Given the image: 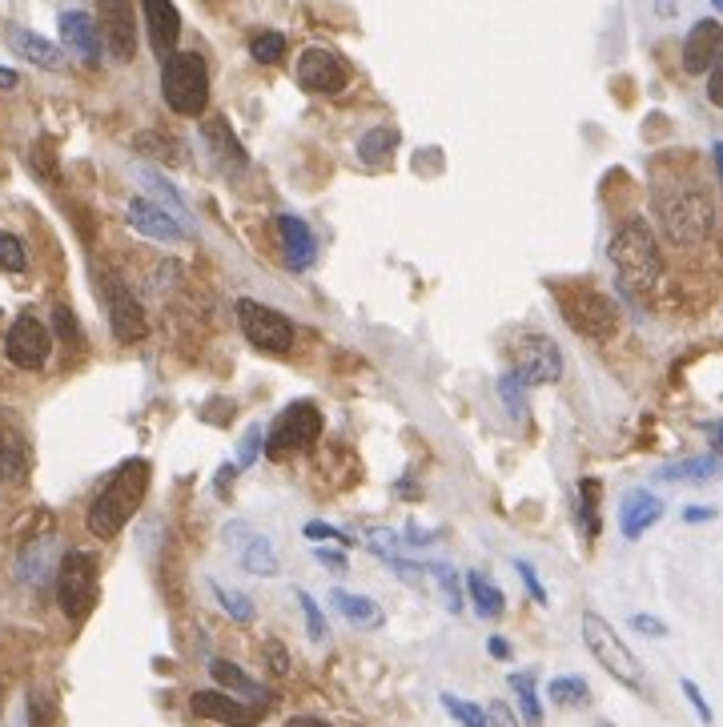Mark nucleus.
<instances>
[{
    "label": "nucleus",
    "mask_w": 723,
    "mask_h": 727,
    "mask_svg": "<svg viewBox=\"0 0 723 727\" xmlns=\"http://www.w3.org/2000/svg\"><path fill=\"white\" fill-rule=\"evenodd\" d=\"M651 201H656L663 234L675 246H699V241L711 238V229H715V198H711V189L699 177L656 173Z\"/></svg>",
    "instance_id": "1"
},
{
    "label": "nucleus",
    "mask_w": 723,
    "mask_h": 727,
    "mask_svg": "<svg viewBox=\"0 0 723 727\" xmlns=\"http://www.w3.org/2000/svg\"><path fill=\"white\" fill-rule=\"evenodd\" d=\"M149 478H153L149 459H125V463L105 478V487L97 490V499H92L89 506V518H85L97 539L121 535V527H125V523L137 515V506L145 503Z\"/></svg>",
    "instance_id": "2"
},
{
    "label": "nucleus",
    "mask_w": 723,
    "mask_h": 727,
    "mask_svg": "<svg viewBox=\"0 0 723 727\" xmlns=\"http://www.w3.org/2000/svg\"><path fill=\"white\" fill-rule=\"evenodd\" d=\"M607 258L619 270V281L623 290L632 293H651L663 278V253H659V241L651 234V225L632 217L615 229V238L607 246Z\"/></svg>",
    "instance_id": "3"
},
{
    "label": "nucleus",
    "mask_w": 723,
    "mask_h": 727,
    "mask_svg": "<svg viewBox=\"0 0 723 727\" xmlns=\"http://www.w3.org/2000/svg\"><path fill=\"white\" fill-rule=\"evenodd\" d=\"M161 97L173 113L182 117H201L210 105V73L201 53H173L161 68Z\"/></svg>",
    "instance_id": "4"
},
{
    "label": "nucleus",
    "mask_w": 723,
    "mask_h": 727,
    "mask_svg": "<svg viewBox=\"0 0 723 727\" xmlns=\"http://www.w3.org/2000/svg\"><path fill=\"white\" fill-rule=\"evenodd\" d=\"M583 643L591 648L595 663H599L611 679L627 684L632 691H644V663L623 648V639L611 631V623H607L599 611H583Z\"/></svg>",
    "instance_id": "5"
},
{
    "label": "nucleus",
    "mask_w": 723,
    "mask_h": 727,
    "mask_svg": "<svg viewBox=\"0 0 723 727\" xmlns=\"http://www.w3.org/2000/svg\"><path fill=\"white\" fill-rule=\"evenodd\" d=\"M559 310H563L566 326L583 338H611L619 330V310L615 302L607 298L603 290H595V286H563L559 293Z\"/></svg>",
    "instance_id": "6"
},
{
    "label": "nucleus",
    "mask_w": 723,
    "mask_h": 727,
    "mask_svg": "<svg viewBox=\"0 0 723 727\" xmlns=\"http://www.w3.org/2000/svg\"><path fill=\"white\" fill-rule=\"evenodd\" d=\"M511 366L523 386H551L563 378V350L547 334L526 330L511 346Z\"/></svg>",
    "instance_id": "7"
},
{
    "label": "nucleus",
    "mask_w": 723,
    "mask_h": 727,
    "mask_svg": "<svg viewBox=\"0 0 723 727\" xmlns=\"http://www.w3.org/2000/svg\"><path fill=\"white\" fill-rule=\"evenodd\" d=\"M57 603L68 619H85L97 607V555L89 551H68L57 571Z\"/></svg>",
    "instance_id": "8"
},
{
    "label": "nucleus",
    "mask_w": 723,
    "mask_h": 727,
    "mask_svg": "<svg viewBox=\"0 0 723 727\" xmlns=\"http://www.w3.org/2000/svg\"><path fill=\"white\" fill-rule=\"evenodd\" d=\"M237 326L250 338V346H258L265 354H286L294 338H298V330H294V322L286 314H277V310L253 302V298L237 302Z\"/></svg>",
    "instance_id": "9"
},
{
    "label": "nucleus",
    "mask_w": 723,
    "mask_h": 727,
    "mask_svg": "<svg viewBox=\"0 0 723 727\" xmlns=\"http://www.w3.org/2000/svg\"><path fill=\"white\" fill-rule=\"evenodd\" d=\"M317 435H322V411L314 402H294L277 414L274 430L265 438V454L270 459H286V454H298V450L314 447Z\"/></svg>",
    "instance_id": "10"
},
{
    "label": "nucleus",
    "mask_w": 723,
    "mask_h": 727,
    "mask_svg": "<svg viewBox=\"0 0 723 727\" xmlns=\"http://www.w3.org/2000/svg\"><path fill=\"white\" fill-rule=\"evenodd\" d=\"M49 346H53V334L45 330V322L33 314H21L13 326H9V334H4V358H9L13 366H21V371L45 366Z\"/></svg>",
    "instance_id": "11"
},
{
    "label": "nucleus",
    "mask_w": 723,
    "mask_h": 727,
    "mask_svg": "<svg viewBox=\"0 0 723 727\" xmlns=\"http://www.w3.org/2000/svg\"><path fill=\"white\" fill-rule=\"evenodd\" d=\"M101 45H105L113 61H133L137 57V16H133L129 0H101Z\"/></svg>",
    "instance_id": "12"
},
{
    "label": "nucleus",
    "mask_w": 723,
    "mask_h": 727,
    "mask_svg": "<svg viewBox=\"0 0 723 727\" xmlns=\"http://www.w3.org/2000/svg\"><path fill=\"white\" fill-rule=\"evenodd\" d=\"M33 471V447L21 418L13 411H0V487L25 482Z\"/></svg>",
    "instance_id": "13"
},
{
    "label": "nucleus",
    "mask_w": 723,
    "mask_h": 727,
    "mask_svg": "<svg viewBox=\"0 0 723 727\" xmlns=\"http://www.w3.org/2000/svg\"><path fill=\"white\" fill-rule=\"evenodd\" d=\"M105 293H109V326H113V338L125 346L141 342L145 334H149V322H145V310L141 302L133 298V290L113 274V278L105 281Z\"/></svg>",
    "instance_id": "14"
},
{
    "label": "nucleus",
    "mask_w": 723,
    "mask_h": 727,
    "mask_svg": "<svg viewBox=\"0 0 723 727\" xmlns=\"http://www.w3.org/2000/svg\"><path fill=\"white\" fill-rule=\"evenodd\" d=\"M225 542H229V547L237 551V563H241V571H250V575H258V579H270V575H277L274 542L265 539V535H258L250 523H229V527H225Z\"/></svg>",
    "instance_id": "15"
},
{
    "label": "nucleus",
    "mask_w": 723,
    "mask_h": 727,
    "mask_svg": "<svg viewBox=\"0 0 723 727\" xmlns=\"http://www.w3.org/2000/svg\"><path fill=\"white\" fill-rule=\"evenodd\" d=\"M298 85H302L306 93H342L346 85H350V68L338 61L334 53L326 49H306L302 61H298Z\"/></svg>",
    "instance_id": "16"
},
{
    "label": "nucleus",
    "mask_w": 723,
    "mask_h": 727,
    "mask_svg": "<svg viewBox=\"0 0 723 727\" xmlns=\"http://www.w3.org/2000/svg\"><path fill=\"white\" fill-rule=\"evenodd\" d=\"M189 707H194V715H201V719H213V724H225V727H258L265 715V707L229 700L225 691H194V695H189Z\"/></svg>",
    "instance_id": "17"
},
{
    "label": "nucleus",
    "mask_w": 723,
    "mask_h": 727,
    "mask_svg": "<svg viewBox=\"0 0 723 727\" xmlns=\"http://www.w3.org/2000/svg\"><path fill=\"white\" fill-rule=\"evenodd\" d=\"M125 217H129V225L141 234V238L161 241V246H173V241L185 238V225L177 222L165 205H158V201H149V198H133Z\"/></svg>",
    "instance_id": "18"
},
{
    "label": "nucleus",
    "mask_w": 723,
    "mask_h": 727,
    "mask_svg": "<svg viewBox=\"0 0 723 727\" xmlns=\"http://www.w3.org/2000/svg\"><path fill=\"white\" fill-rule=\"evenodd\" d=\"M61 40H65V49L73 57H77L80 65H89V68L101 65V53H105V45H101L97 21H92L89 13H77V9L61 13Z\"/></svg>",
    "instance_id": "19"
},
{
    "label": "nucleus",
    "mask_w": 723,
    "mask_h": 727,
    "mask_svg": "<svg viewBox=\"0 0 723 727\" xmlns=\"http://www.w3.org/2000/svg\"><path fill=\"white\" fill-rule=\"evenodd\" d=\"M145 33H149V45L158 57L177 53V37H182V13L173 0H145Z\"/></svg>",
    "instance_id": "20"
},
{
    "label": "nucleus",
    "mask_w": 723,
    "mask_h": 727,
    "mask_svg": "<svg viewBox=\"0 0 723 727\" xmlns=\"http://www.w3.org/2000/svg\"><path fill=\"white\" fill-rule=\"evenodd\" d=\"M720 45H723V28L720 21H696L691 25V33H687L684 40V68L691 73V77H699V73H708L715 61H720Z\"/></svg>",
    "instance_id": "21"
},
{
    "label": "nucleus",
    "mask_w": 723,
    "mask_h": 727,
    "mask_svg": "<svg viewBox=\"0 0 723 727\" xmlns=\"http://www.w3.org/2000/svg\"><path fill=\"white\" fill-rule=\"evenodd\" d=\"M277 234H282V253H286L289 274H302V270L314 265L317 241H314V234H310V225H306L302 217H289V213H282V217H277Z\"/></svg>",
    "instance_id": "22"
},
{
    "label": "nucleus",
    "mask_w": 723,
    "mask_h": 727,
    "mask_svg": "<svg viewBox=\"0 0 723 727\" xmlns=\"http://www.w3.org/2000/svg\"><path fill=\"white\" fill-rule=\"evenodd\" d=\"M659 515H663V499L647 494V490H632L623 499V539H644V530L656 527Z\"/></svg>",
    "instance_id": "23"
},
{
    "label": "nucleus",
    "mask_w": 723,
    "mask_h": 727,
    "mask_svg": "<svg viewBox=\"0 0 723 727\" xmlns=\"http://www.w3.org/2000/svg\"><path fill=\"white\" fill-rule=\"evenodd\" d=\"M9 45H13V53H21L25 61H33L37 68H65V53L49 45L45 37H37L33 28H9Z\"/></svg>",
    "instance_id": "24"
},
{
    "label": "nucleus",
    "mask_w": 723,
    "mask_h": 727,
    "mask_svg": "<svg viewBox=\"0 0 723 727\" xmlns=\"http://www.w3.org/2000/svg\"><path fill=\"white\" fill-rule=\"evenodd\" d=\"M366 542H370V551L386 563L390 571H398V575H407V579H419L422 571H419V563H410L407 555H402V542H398V535L395 530H386V527H374V530H366Z\"/></svg>",
    "instance_id": "25"
},
{
    "label": "nucleus",
    "mask_w": 723,
    "mask_h": 727,
    "mask_svg": "<svg viewBox=\"0 0 723 727\" xmlns=\"http://www.w3.org/2000/svg\"><path fill=\"white\" fill-rule=\"evenodd\" d=\"M210 672H213V679H217L222 688L237 691V695H241V700H250L253 707H265V703H270V691H265L262 684H258V679H250V675L241 672L237 663H229V660H213Z\"/></svg>",
    "instance_id": "26"
},
{
    "label": "nucleus",
    "mask_w": 723,
    "mask_h": 727,
    "mask_svg": "<svg viewBox=\"0 0 723 727\" xmlns=\"http://www.w3.org/2000/svg\"><path fill=\"white\" fill-rule=\"evenodd\" d=\"M329 599H334V607L342 611V615L354 623V627H382V623H386L382 607L374 603V599H366V596H354V591L334 587V591H329Z\"/></svg>",
    "instance_id": "27"
},
{
    "label": "nucleus",
    "mask_w": 723,
    "mask_h": 727,
    "mask_svg": "<svg viewBox=\"0 0 723 727\" xmlns=\"http://www.w3.org/2000/svg\"><path fill=\"white\" fill-rule=\"evenodd\" d=\"M201 137L210 141V146H213V153H217V158H225V161H229V170H246V149L237 146V141H234V133H229V125H225L222 117L205 121V125H201Z\"/></svg>",
    "instance_id": "28"
},
{
    "label": "nucleus",
    "mask_w": 723,
    "mask_h": 727,
    "mask_svg": "<svg viewBox=\"0 0 723 727\" xmlns=\"http://www.w3.org/2000/svg\"><path fill=\"white\" fill-rule=\"evenodd\" d=\"M466 596H471L474 611H478L483 619H499L502 615V591L483 571H471V575H466Z\"/></svg>",
    "instance_id": "29"
},
{
    "label": "nucleus",
    "mask_w": 723,
    "mask_h": 727,
    "mask_svg": "<svg viewBox=\"0 0 723 727\" xmlns=\"http://www.w3.org/2000/svg\"><path fill=\"white\" fill-rule=\"evenodd\" d=\"M720 463H715V454H703V459H684V463H671L663 471H656V478L663 482H708L715 478Z\"/></svg>",
    "instance_id": "30"
},
{
    "label": "nucleus",
    "mask_w": 723,
    "mask_h": 727,
    "mask_svg": "<svg viewBox=\"0 0 723 727\" xmlns=\"http://www.w3.org/2000/svg\"><path fill=\"white\" fill-rule=\"evenodd\" d=\"M599 490H603L599 478H583V482H578V523H583V535H587V539L599 535Z\"/></svg>",
    "instance_id": "31"
},
{
    "label": "nucleus",
    "mask_w": 723,
    "mask_h": 727,
    "mask_svg": "<svg viewBox=\"0 0 723 727\" xmlns=\"http://www.w3.org/2000/svg\"><path fill=\"white\" fill-rule=\"evenodd\" d=\"M398 149V133L395 129H370L362 141H358V158L366 165H382Z\"/></svg>",
    "instance_id": "32"
},
{
    "label": "nucleus",
    "mask_w": 723,
    "mask_h": 727,
    "mask_svg": "<svg viewBox=\"0 0 723 727\" xmlns=\"http://www.w3.org/2000/svg\"><path fill=\"white\" fill-rule=\"evenodd\" d=\"M551 700L559 703V707H578V703L591 700V688H587V679L583 675H559V679H551Z\"/></svg>",
    "instance_id": "33"
},
{
    "label": "nucleus",
    "mask_w": 723,
    "mask_h": 727,
    "mask_svg": "<svg viewBox=\"0 0 723 727\" xmlns=\"http://www.w3.org/2000/svg\"><path fill=\"white\" fill-rule=\"evenodd\" d=\"M511 688L514 695H519V707H523V719L531 727H539L543 724V703H539V691H535V679L531 675H511Z\"/></svg>",
    "instance_id": "34"
},
{
    "label": "nucleus",
    "mask_w": 723,
    "mask_h": 727,
    "mask_svg": "<svg viewBox=\"0 0 723 727\" xmlns=\"http://www.w3.org/2000/svg\"><path fill=\"white\" fill-rule=\"evenodd\" d=\"M210 591L217 596V603L225 607V615L229 619H237V623H253V615H258V607H253V599L250 596H237V591H229L225 582H217L213 579L210 582Z\"/></svg>",
    "instance_id": "35"
},
{
    "label": "nucleus",
    "mask_w": 723,
    "mask_h": 727,
    "mask_svg": "<svg viewBox=\"0 0 723 727\" xmlns=\"http://www.w3.org/2000/svg\"><path fill=\"white\" fill-rule=\"evenodd\" d=\"M434 582H438V591H442V603H447L450 615H459L462 611V579H459V571L450 567V563H434L431 567Z\"/></svg>",
    "instance_id": "36"
},
{
    "label": "nucleus",
    "mask_w": 723,
    "mask_h": 727,
    "mask_svg": "<svg viewBox=\"0 0 723 727\" xmlns=\"http://www.w3.org/2000/svg\"><path fill=\"white\" fill-rule=\"evenodd\" d=\"M499 398H502V406H507V414H511L514 423H523L526 418V386L519 383V378H514V371H507L499 378Z\"/></svg>",
    "instance_id": "37"
},
{
    "label": "nucleus",
    "mask_w": 723,
    "mask_h": 727,
    "mask_svg": "<svg viewBox=\"0 0 723 727\" xmlns=\"http://www.w3.org/2000/svg\"><path fill=\"white\" fill-rule=\"evenodd\" d=\"M250 53L253 61H262V65H277L282 57H286V37L282 33H258L250 40Z\"/></svg>",
    "instance_id": "38"
},
{
    "label": "nucleus",
    "mask_w": 723,
    "mask_h": 727,
    "mask_svg": "<svg viewBox=\"0 0 723 727\" xmlns=\"http://www.w3.org/2000/svg\"><path fill=\"white\" fill-rule=\"evenodd\" d=\"M0 270H9V274H25L28 270L25 246L13 234H0Z\"/></svg>",
    "instance_id": "39"
},
{
    "label": "nucleus",
    "mask_w": 723,
    "mask_h": 727,
    "mask_svg": "<svg viewBox=\"0 0 723 727\" xmlns=\"http://www.w3.org/2000/svg\"><path fill=\"white\" fill-rule=\"evenodd\" d=\"M442 707H447L462 727H483V707H478V703L459 700V695H450L447 691V695H442Z\"/></svg>",
    "instance_id": "40"
},
{
    "label": "nucleus",
    "mask_w": 723,
    "mask_h": 727,
    "mask_svg": "<svg viewBox=\"0 0 723 727\" xmlns=\"http://www.w3.org/2000/svg\"><path fill=\"white\" fill-rule=\"evenodd\" d=\"M53 724H57L53 700H45V691L33 688L28 691V727H53Z\"/></svg>",
    "instance_id": "41"
},
{
    "label": "nucleus",
    "mask_w": 723,
    "mask_h": 727,
    "mask_svg": "<svg viewBox=\"0 0 723 727\" xmlns=\"http://www.w3.org/2000/svg\"><path fill=\"white\" fill-rule=\"evenodd\" d=\"M294 596H298V603H302V611H306V627H310V639H314V643H322V639H326V619H322V611H317L314 596H306L302 587H298Z\"/></svg>",
    "instance_id": "42"
},
{
    "label": "nucleus",
    "mask_w": 723,
    "mask_h": 727,
    "mask_svg": "<svg viewBox=\"0 0 723 727\" xmlns=\"http://www.w3.org/2000/svg\"><path fill=\"white\" fill-rule=\"evenodd\" d=\"M258 450H262V430L258 426H250L246 430V438H241V447H237V471H246V466H253V459H258Z\"/></svg>",
    "instance_id": "43"
},
{
    "label": "nucleus",
    "mask_w": 723,
    "mask_h": 727,
    "mask_svg": "<svg viewBox=\"0 0 723 727\" xmlns=\"http://www.w3.org/2000/svg\"><path fill=\"white\" fill-rule=\"evenodd\" d=\"M483 727H519V719H514L511 703L495 700L490 707H483Z\"/></svg>",
    "instance_id": "44"
},
{
    "label": "nucleus",
    "mask_w": 723,
    "mask_h": 727,
    "mask_svg": "<svg viewBox=\"0 0 723 727\" xmlns=\"http://www.w3.org/2000/svg\"><path fill=\"white\" fill-rule=\"evenodd\" d=\"M680 688H684L687 703H691V707H696L699 724H711V703L703 700V691H699V684H691V679H684V684H680Z\"/></svg>",
    "instance_id": "45"
},
{
    "label": "nucleus",
    "mask_w": 723,
    "mask_h": 727,
    "mask_svg": "<svg viewBox=\"0 0 723 727\" xmlns=\"http://www.w3.org/2000/svg\"><path fill=\"white\" fill-rule=\"evenodd\" d=\"M53 322H57V334H61L65 342H77V338H80L77 322H73V314H68L65 305H57V310H53Z\"/></svg>",
    "instance_id": "46"
},
{
    "label": "nucleus",
    "mask_w": 723,
    "mask_h": 727,
    "mask_svg": "<svg viewBox=\"0 0 723 727\" xmlns=\"http://www.w3.org/2000/svg\"><path fill=\"white\" fill-rule=\"evenodd\" d=\"M514 571H519V575H523L526 591H531V596H535V603H547V591H543V582H539V575H535V567H526L523 559H519V563H514Z\"/></svg>",
    "instance_id": "47"
},
{
    "label": "nucleus",
    "mask_w": 723,
    "mask_h": 727,
    "mask_svg": "<svg viewBox=\"0 0 723 727\" xmlns=\"http://www.w3.org/2000/svg\"><path fill=\"white\" fill-rule=\"evenodd\" d=\"M302 535H306V539H338V542H350V535H342V530L329 527V523H306Z\"/></svg>",
    "instance_id": "48"
},
{
    "label": "nucleus",
    "mask_w": 723,
    "mask_h": 727,
    "mask_svg": "<svg viewBox=\"0 0 723 727\" xmlns=\"http://www.w3.org/2000/svg\"><path fill=\"white\" fill-rule=\"evenodd\" d=\"M632 627H635V631L651 635V639H663V635H668V623L651 619V615H632Z\"/></svg>",
    "instance_id": "49"
},
{
    "label": "nucleus",
    "mask_w": 723,
    "mask_h": 727,
    "mask_svg": "<svg viewBox=\"0 0 723 727\" xmlns=\"http://www.w3.org/2000/svg\"><path fill=\"white\" fill-rule=\"evenodd\" d=\"M265 660H270V667H274L277 675H286L289 660H286V648H282L277 639H270V643H265Z\"/></svg>",
    "instance_id": "50"
},
{
    "label": "nucleus",
    "mask_w": 723,
    "mask_h": 727,
    "mask_svg": "<svg viewBox=\"0 0 723 727\" xmlns=\"http://www.w3.org/2000/svg\"><path fill=\"white\" fill-rule=\"evenodd\" d=\"M314 559H317V563H322V567H326V571H338V575H342V571L350 567L342 551H326V547H322V551H317Z\"/></svg>",
    "instance_id": "51"
},
{
    "label": "nucleus",
    "mask_w": 723,
    "mask_h": 727,
    "mask_svg": "<svg viewBox=\"0 0 723 727\" xmlns=\"http://www.w3.org/2000/svg\"><path fill=\"white\" fill-rule=\"evenodd\" d=\"M487 651L495 655V660H511V643H507V639H499V635H490V639H487Z\"/></svg>",
    "instance_id": "52"
},
{
    "label": "nucleus",
    "mask_w": 723,
    "mask_h": 727,
    "mask_svg": "<svg viewBox=\"0 0 723 727\" xmlns=\"http://www.w3.org/2000/svg\"><path fill=\"white\" fill-rule=\"evenodd\" d=\"M711 518H715L711 506H687L684 511V523H711Z\"/></svg>",
    "instance_id": "53"
},
{
    "label": "nucleus",
    "mask_w": 723,
    "mask_h": 727,
    "mask_svg": "<svg viewBox=\"0 0 723 727\" xmlns=\"http://www.w3.org/2000/svg\"><path fill=\"white\" fill-rule=\"evenodd\" d=\"M282 727H329L326 719H317V715H294V719H286Z\"/></svg>",
    "instance_id": "54"
},
{
    "label": "nucleus",
    "mask_w": 723,
    "mask_h": 727,
    "mask_svg": "<svg viewBox=\"0 0 723 727\" xmlns=\"http://www.w3.org/2000/svg\"><path fill=\"white\" fill-rule=\"evenodd\" d=\"M0 89H16V73L0 65Z\"/></svg>",
    "instance_id": "55"
},
{
    "label": "nucleus",
    "mask_w": 723,
    "mask_h": 727,
    "mask_svg": "<svg viewBox=\"0 0 723 727\" xmlns=\"http://www.w3.org/2000/svg\"><path fill=\"white\" fill-rule=\"evenodd\" d=\"M711 4H720V0H711Z\"/></svg>",
    "instance_id": "56"
}]
</instances>
